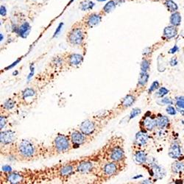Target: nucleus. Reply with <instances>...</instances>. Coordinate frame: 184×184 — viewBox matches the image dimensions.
Wrapping results in <instances>:
<instances>
[{
  "label": "nucleus",
  "mask_w": 184,
  "mask_h": 184,
  "mask_svg": "<svg viewBox=\"0 0 184 184\" xmlns=\"http://www.w3.org/2000/svg\"><path fill=\"white\" fill-rule=\"evenodd\" d=\"M166 111L168 114L171 115V116H175V115H176V113H177L176 109H175V108L172 105L168 106L166 109Z\"/></svg>",
  "instance_id": "obj_37"
},
{
  "label": "nucleus",
  "mask_w": 184,
  "mask_h": 184,
  "mask_svg": "<svg viewBox=\"0 0 184 184\" xmlns=\"http://www.w3.org/2000/svg\"><path fill=\"white\" fill-rule=\"evenodd\" d=\"M2 106H3L4 108H5L8 110H12V109H13L15 108L16 101L14 100H13V99H8V100H6L3 103Z\"/></svg>",
  "instance_id": "obj_30"
},
{
  "label": "nucleus",
  "mask_w": 184,
  "mask_h": 184,
  "mask_svg": "<svg viewBox=\"0 0 184 184\" xmlns=\"http://www.w3.org/2000/svg\"><path fill=\"white\" fill-rule=\"evenodd\" d=\"M72 149V144L69 135L58 133L52 143L49 154L50 156L65 154Z\"/></svg>",
  "instance_id": "obj_4"
},
{
  "label": "nucleus",
  "mask_w": 184,
  "mask_h": 184,
  "mask_svg": "<svg viewBox=\"0 0 184 184\" xmlns=\"http://www.w3.org/2000/svg\"><path fill=\"white\" fill-rule=\"evenodd\" d=\"M0 15L2 16H5L7 15V9L4 5L0 6Z\"/></svg>",
  "instance_id": "obj_40"
},
{
  "label": "nucleus",
  "mask_w": 184,
  "mask_h": 184,
  "mask_svg": "<svg viewBox=\"0 0 184 184\" xmlns=\"http://www.w3.org/2000/svg\"><path fill=\"white\" fill-rule=\"evenodd\" d=\"M149 74L147 71H141L140 74H139V80H138L137 88L140 89L141 88H144L147 83L148 80H149Z\"/></svg>",
  "instance_id": "obj_23"
},
{
  "label": "nucleus",
  "mask_w": 184,
  "mask_h": 184,
  "mask_svg": "<svg viewBox=\"0 0 184 184\" xmlns=\"http://www.w3.org/2000/svg\"><path fill=\"white\" fill-rule=\"evenodd\" d=\"M178 27H175V26L170 24V25L169 26H166L164 28V30H163V37H162V38L166 40V41H169V40L175 38V37L178 35Z\"/></svg>",
  "instance_id": "obj_15"
},
{
  "label": "nucleus",
  "mask_w": 184,
  "mask_h": 184,
  "mask_svg": "<svg viewBox=\"0 0 184 184\" xmlns=\"http://www.w3.org/2000/svg\"><path fill=\"white\" fill-rule=\"evenodd\" d=\"M10 146V155H13L16 159L21 161H30L38 159L43 153L38 146L27 139H22Z\"/></svg>",
  "instance_id": "obj_1"
},
{
  "label": "nucleus",
  "mask_w": 184,
  "mask_h": 184,
  "mask_svg": "<svg viewBox=\"0 0 184 184\" xmlns=\"http://www.w3.org/2000/svg\"><path fill=\"white\" fill-rule=\"evenodd\" d=\"M137 97L138 96L136 95L135 93H129L128 94H127L124 98L122 99L120 103L116 108V109L122 112L123 110H126V109L129 108L131 107L134 104L135 102L136 101Z\"/></svg>",
  "instance_id": "obj_12"
},
{
  "label": "nucleus",
  "mask_w": 184,
  "mask_h": 184,
  "mask_svg": "<svg viewBox=\"0 0 184 184\" xmlns=\"http://www.w3.org/2000/svg\"><path fill=\"white\" fill-rule=\"evenodd\" d=\"M163 4L166 7L167 11L170 13L178 11L179 9L178 4L174 0H163Z\"/></svg>",
  "instance_id": "obj_24"
},
{
  "label": "nucleus",
  "mask_w": 184,
  "mask_h": 184,
  "mask_svg": "<svg viewBox=\"0 0 184 184\" xmlns=\"http://www.w3.org/2000/svg\"><path fill=\"white\" fill-rule=\"evenodd\" d=\"M168 93H169V90L167 88H166L165 87H161L156 92V96L159 98H162L164 96H166Z\"/></svg>",
  "instance_id": "obj_32"
},
{
  "label": "nucleus",
  "mask_w": 184,
  "mask_h": 184,
  "mask_svg": "<svg viewBox=\"0 0 184 184\" xmlns=\"http://www.w3.org/2000/svg\"><path fill=\"white\" fill-rule=\"evenodd\" d=\"M178 50H179V47L177 45H175L172 49H170V50L169 51V54H174V53L178 52Z\"/></svg>",
  "instance_id": "obj_42"
},
{
  "label": "nucleus",
  "mask_w": 184,
  "mask_h": 184,
  "mask_svg": "<svg viewBox=\"0 0 184 184\" xmlns=\"http://www.w3.org/2000/svg\"><path fill=\"white\" fill-rule=\"evenodd\" d=\"M85 41V32L82 27H73L67 35V41L71 45L81 46Z\"/></svg>",
  "instance_id": "obj_5"
},
{
  "label": "nucleus",
  "mask_w": 184,
  "mask_h": 184,
  "mask_svg": "<svg viewBox=\"0 0 184 184\" xmlns=\"http://www.w3.org/2000/svg\"><path fill=\"white\" fill-rule=\"evenodd\" d=\"M115 2H116V4H117V5H119V4L123 3V2H125V0H115Z\"/></svg>",
  "instance_id": "obj_44"
},
{
  "label": "nucleus",
  "mask_w": 184,
  "mask_h": 184,
  "mask_svg": "<svg viewBox=\"0 0 184 184\" xmlns=\"http://www.w3.org/2000/svg\"><path fill=\"white\" fill-rule=\"evenodd\" d=\"M0 122H0V128H1V130H2V129L5 127L7 122H8V117L5 116H2V115H1V117H0Z\"/></svg>",
  "instance_id": "obj_36"
},
{
  "label": "nucleus",
  "mask_w": 184,
  "mask_h": 184,
  "mask_svg": "<svg viewBox=\"0 0 184 184\" xmlns=\"http://www.w3.org/2000/svg\"><path fill=\"white\" fill-rule=\"evenodd\" d=\"M172 172L175 174H182L184 172V163L181 161H178L173 163L172 165Z\"/></svg>",
  "instance_id": "obj_26"
},
{
  "label": "nucleus",
  "mask_w": 184,
  "mask_h": 184,
  "mask_svg": "<svg viewBox=\"0 0 184 184\" xmlns=\"http://www.w3.org/2000/svg\"><path fill=\"white\" fill-rule=\"evenodd\" d=\"M2 169H3L4 171H5V172H11V168L9 166H4L3 167H2Z\"/></svg>",
  "instance_id": "obj_43"
},
{
  "label": "nucleus",
  "mask_w": 184,
  "mask_h": 184,
  "mask_svg": "<svg viewBox=\"0 0 184 184\" xmlns=\"http://www.w3.org/2000/svg\"><path fill=\"white\" fill-rule=\"evenodd\" d=\"M0 36H1V41H2V39H3V35H2V33H1Z\"/></svg>",
  "instance_id": "obj_46"
},
{
  "label": "nucleus",
  "mask_w": 184,
  "mask_h": 184,
  "mask_svg": "<svg viewBox=\"0 0 184 184\" xmlns=\"http://www.w3.org/2000/svg\"><path fill=\"white\" fill-rule=\"evenodd\" d=\"M176 100V106L178 108L183 109L184 110V97L180 96V97H178L175 99Z\"/></svg>",
  "instance_id": "obj_33"
},
{
  "label": "nucleus",
  "mask_w": 184,
  "mask_h": 184,
  "mask_svg": "<svg viewBox=\"0 0 184 184\" xmlns=\"http://www.w3.org/2000/svg\"><path fill=\"white\" fill-rule=\"evenodd\" d=\"M126 164L113 161H105L99 164L97 176L102 182L107 181L119 175L125 168Z\"/></svg>",
  "instance_id": "obj_3"
},
{
  "label": "nucleus",
  "mask_w": 184,
  "mask_h": 184,
  "mask_svg": "<svg viewBox=\"0 0 184 184\" xmlns=\"http://www.w3.org/2000/svg\"><path fill=\"white\" fill-rule=\"evenodd\" d=\"M73 1H74V0H71V1H70V3H71V2H72Z\"/></svg>",
  "instance_id": "obj_47"
},
{
  "label": "nucleus",
  "mask_w": 184,
  "mask_h": 184,
  "mask_svg": "<svg viewBox=\"0 0 184 184\" xmlns=\"http://www.w3.org/2000/svg\"><path fill=\"white\" fill-rule=\"evenodd\" d=\"M151 170L152 172V176H155L158 180H161L166 175V172L163 168L156 163H152Z\"/></svg>",
  "instance_id": "obj_18"
},
{
  "label": "nucleus",
  "mask_w": 184,
  "mask_h": 184,
  "mask_svg": "<svg viewBox=\"0 0 184 184\" xmlns=\"http://www.w3.org/2000/svg\"><path fill=\"white\" fill-rule=\"evenodd\" d=\"M116 5H117V4L115 2V0H110L103 7V12L105 13H110L116 8Z\"/></svg>",
  "instance_id": "obj_28"
},
{
  "label": "nucleus",
  "mask_w": 184,
  "mask_h": 184,
  "mask_svg": "<svg viewBox=\"0 0 184 184\" xmlns=\"http://www.w3.org/2000/svg\"><path fill=\"white\" fill-rule=\"evenodd\" d=\"M168 155L171 159H180L182 156V152H181L180 146L178 143L172 144L169 149Z\"/></svg>",
  "instance_id": "obj_17"
},
{
  "label": "nucleus",
  "mask_w": 184,
  "mask_h": 184,
  "mask_svg": "<svg viewBox=\"0 0 184 184\" xmlns=\"http://www.w3.org/2000/svg\"><path fill=\"white\" fill-rule=\"evenodd\" d=\"M76 172V163H65L57 168L56 174L60 180H67Z\"/></svg>",
  "instance_id": "obj_8"
},
{
  "label": "nucleus",
  "mask_w": 184,
  "mask_h": 184,
  "mask_svg": "<svg viewBox=\"0 0 184 184\" xmlns=\"http://www.w3.org/2000/svg\"><path fill=\"white\" fill-rule=\"evenodd\" d=\"M102 15L100 14L95 13H90L88 16H86L84 18V24L87 28H93L98 25L102 20Z\"/></svg>",
  "instance_id": "obj_13"
},
{
  "label": "nucleus",
  "mask_w": 184,
  "mask_h": 184,
  "mask_svg": "<svg viewBox=\"0 0 184 184\" xmlns=\"http://www.w3.org/2000/svg\"><path fill=\"white\" fill-rule=\"evenodd\" d=\"M96 1H97V2H105V1H107V0H96Z\"/></svg>",
  "instance_id": "obj_45"
},
{
  "label": "nucleus",
  "mask_w": 184,
  "mask_h": 184,
  "mask_svg": "<svg viewBox=\"0 0 184 184\" xmlns=\"http://www.w3.org/2000/svg\"><path fill=\"white\" fill-rule=\"evenodd\" d=\"M95 4L94 2H93L92 1L90 0H85L80 3V9L83 11H90V10L93 9V8L94 7Z\"/></svg>",
  "instance_id": "obj_27"
},
{
  "label": "nucleus",
  "mask_w": 184,
  "mask_h": 184,
  "mask_svg": "<svg viewBox=\"0 0 184 184\" xmlns=\"http://www.w3.org/2000/svg\"><path fill=\"white\" fill-rule=\"evenodd\" d=\"M156 119H157V127L159 128H164L169 123V118L166 116H161Z\"/></svg>",
  "instance_id": "obj_29"
},
{
  "label": "nucleus",
  "mask_w": 184,
  "mask_h": 184,
  "mask_svg": "<svg viewBox=\"0 0 184 184\" xmlns=\"http://www.w3.org/2000/svg\"><path fill=\"white\" fill-rule=\"evenodd\" d=\"M99 155L103 156L104 162L113 161L126 164V156L122 138L113 137L110 139Z\"/></svg>",
  "instance_id": "obj_2"
},
{
  "label": "nucleus",
  "mask_w": 184,
  "mask_h": 184,
  "mask_svg": "<svg viewBox=\"0 0 184 184\" xmlns=\"http://www.w3.org/2000/svg\"><path fill=\"white\" fill-rule=\"evenodd\" d=\"M169 64H170V65L172 66V67H175V66H176L177 64H178V59H177L176 57H172L170 60V61H169Z\"/></svg>",
  "instance_id": "obj_41"
},
{
  "label": "nucleus",
  "mask_w": 184,
  "mask_h": 184,
  "mask_svg": "<svg viewBox=\"0 0 184 184\" xmlns=\"http://www.w3.org/2000/svg\"><path fill=\"white\" fill-rule=\"evenodd\" d=\"M73 148H78L91 141V138L86 136L80 130H73L69 135Z\"/></svg>",
  "instance_id": "obj_7"
},
{
  "label": "nucleus",
  "mask_w": 184,
  "mask_h": 184,
  "mask_svg": "<svg viewBox=\"0 0 184 184\" xmlns=\"http://www.w3.org/2000/svg\"><path fill=\"white\" fill-rule=\"evenodd\" d=\"M5 177V180L8 183L16 184V183H22L24 182L26 178L24 172H5L4 173Z\"/></svg>",
  "instance_id": "obj_11"
},
{
  "label": "nucleus",
  "mask_w": 184,
  "mask_h": 184,
  "mask_svg": "<svg viewBox=\"0 0 184 184\" xmlns=\"http://www.w3.org/2000/svg\"><path fill=\"white\" fill-rule=\"evenodd\" d=\"M63 26H64V23H63V22L60 23V24H58L57 27V28H56L55 31H54V35H53L52 38H54V37H56V36H57V35H58V34L60 33V30H61V29H62Z\"/></svg>",
  "instance_id": "obj_39"
},
{
  "label": "nucleus",
  "mask_w": 184,
  "mask_h": 184,
  "mask_svg": "<svg viewBox=\"0 0 184 184\" xmlns=\"http://www.w3.org/2000/svg\"><path fill=\"white\" fill-rule=\"evenodd\" d=\"M141 124L143 125V127L145 130L152 131L156 127H157V119H152L150 116H146L141 122Z\"/></svg>",
  "instance_id": "obj_16"
},
{
  "label": "nucleus",
  "mask_w": 184,
  "mask_h": 184,
  "mask_svg": "<svg viewBox=\"0 0 184 184\" xmlns=\"http://www.w3.org/2000/svg\"><path fill=\"white\" fill-rule=\"evenodd\" d=\"M36 94V92L32 88H27L21 91V99L24 100H29V98H33Z\"/></svg>",
  "instance_id": "obj_25"
},
{
  "label": "nucleus",
  "mask_w": 184,
  "mask_h": 184,
  "mask_svg": "<svg viewBox=\"0 0 184 184\" xmlns=\"http://www.w3.org/2000/svg\"><path fill=\"white\" fill-rule=\"evenodd\" d=\"M99 164L96 163L94 161L91 159H83L78 163H76V172L82 175L94 173L97 172Z\"/></svg>",
  "instance_id": "obj_6"
},
{
  "label": "nucleus",
  "mask_w": 184,
  "mask_h": 184,
  "mask_svg": "<svg viewBox=\"0 0 184 184\" xmlns=\"http://www.w3.org/2000/svg\"><path fill=\"white\" fill-rule=\"evenodd\" d=\"M159 88V83L156 80V81H154L153 83H152L150 88H149V91H148V93H149V94H151L152 92H153V91H155L156 90H157Z\"/></svg>",
  "instance_id": "obj_34"
},
{
  "label": "nucleus",
  "mask_w": 184,
  "mask_h": 184,
  "mask_svg": "<svg viewBox=\"0 0 184 184\" xmlns=\"http://www.w3.org/2000/svg\"><path fill=\"white\" fill-rule=\"evenodd\" d=\"M18 139L16 133L13 130H7L1 131L0 142L2 146H8L16 143Z\"/></svg>",
  "instance_id": "obj_10"
},
{
  "label": "nucleus",
  "mask_w": 184,
  "mask_h": 184,
  "mask_svg": "<svg viewBox=\"0 0 184 184\" xmlns=\"http://www.w3.org/2000/svg\"><path fill=\"white\" fill-rule=\"evenodd\" d=\"M66 63L71 67H76L80 66L83 61V56L80 54H68V57L65 58Z\"/></svg>",
  "instance_id": "obj_14"
},
{
  "label": "nucleus",
  "mask_w": 184,
  "mask_h": 184,
  "mask_svg": "<svg viewBox=\"0 0 184 184\" xmlns=\"http://www.w3.org/2000/svg\"><path fill=\"white\" fill-rule=\"evenodd\" d=\"M182 21V16L179 11H175V12L172 13L169 18V23L172 25L175 26V27H179L181 24Z\"/></svg>",
  "instance_id": "obj_22"
},
{
  "label": "nucleus",
  "mask_w": 184,
  "mask_h": 184,
  "mask_svg": "<svg viewBox=\"0 0 184 184\" xmlns=\"http://www.w3.org/2000/svg\"><path fill=\"white\" fill-rule=\"evenodd\" d=\"M149 69H150V61L147 58H144L141 64V71L148 72Z\"/></svg>",
  "instance_id": "obj_31"
},
{
  "label": "nucleus",
  "mask_w": 184,
  "mask_h": 184,
  "mask_svg": "<svg viewBox=\"0 0 184 184\" xmlns=\"http://www.w3.org/2000/svg\"><path fill=\"white\" fill-rule=\"evenodd\" d=\"M160 103H161L162 105H172L173 102L171 100L170 98H168V97H164V98H162L161 100H160Z\"/></svg>",
  "instance_id": "obj_38"
},
{
  "label": "nucleus",
  "mask_w": 184,
  "mask_h": 184,
  "mask_svg": "<svg viewBox=\"0 0 184 184\" xmlns=\"http://www.w3.org/2000/svg\"><path fill=\"white\" fill-rule=\"evenodd\" d=\"M134 160L137 164H144L147 161V156L144 151L139 150L135 152Z\"/></svg>",
  "instance_id": "obj_21"
},
{
  "label": "nucleus",
  "mask_w": 184,
  "mask_h": 184,
  "mask_svg": "<svg viewBox=\"0 0 184 184\" xmlns=\"http://www.w3.org/2000/svg\"><path fill=\"white\" fill-rule=\"evenodd\" d=\"M30 30H31V26L29 24V22L27 21H24V23L21 24V25L18 27V35H19L21 38H26L29 35L30 33Z\"/></svg>",
  "instance_id": "obj_19"
},
{
  "label": "nucleus",
  "mask_w": 184,
  "mask_h": 184,
  "mask_svg": "<svg viewBox=\"0 0 184 184\" xmlns=\"http://www.w3.org/2000/svg\"><path fill=\"white\" fill-rule=\"evenodd\" d=\"M141 112H142V110H141L140 108H134L133 109V110L131 111V113H130V117H129V119H133V118H135L136 116H137L138 115H139L141 113Z\"/></svg>",
  "instance_id": "obj_35"
},
{
  "label": "nucleus",
  "mask_w": 184,
  "mask_h": 184,
  "mask_svg": "<svg viewBox=\"0 0 184 184\" xmlns=\"http://www.w3.org/2000/svg\"><path fill=\"white\" fill-rule=\"evenodd\" d=\"M148 142V135L144 131L138 132L136 135L135 143L139 146H144Z\"/></svg>",
  "instance_id": "obj_20"
},
{
  "label": "nucleus",
  "mask_w": 184,
  "mask_h": 184,
  "mask_svg": "<svg viewBox=\"0 0 184 184\" xmlns=\"http://www.w3.org/2000/svg\"><path fill=\"white\" fill-rule=\"evenodd\" d=\"M97 129L98 128H97V122L91 119H86L82 122L81 124L79 126V130L86 136L90 137L91 139L97 133Z\"/></svg>",
  "instance_id": "obj_9"
}]
</instances>
